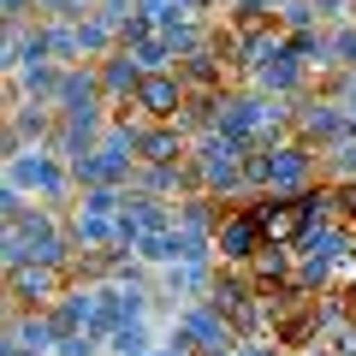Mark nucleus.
Instances as JSON below:
<instances>
[{
    "label": "nucleus",
    "mask_w": 356,
    "mask_h": 356,
    "mask_svg": "<svg viewBox=\"0 0 356 356\" xmlns=\"http://www.w3.org/2000/svg\"><path fill=\"white\" fill-rule=\"evenodd\" d=\"M6 184H18V191H36L48 196V202H65V191H72V161H65L54 143H36V149H18L6 154Z\"/></svg>",
    "instance_id": "obj_1"
},
{
    "label": "nucleus",
    "mask_w": 356,
    "mask_h": 356,
    "mask_svg": "<svg viewBox=\"0 0 356 356\" xmlns=\"http://www.w3.org/2000/svg\"><path fill=\"white\" fill-rule=\"evenodd\" d=\"M261 243H267V232H261V214H255V202L226 208V220L214 226V250H220V261H226V267H250Z\"/></svg>",
    "instance_id": "obj_2"
},
{
    "label": "nucleus",
    "mask_w": 356,
    "mask_h": 356,
    "mask_svg": "<svg viewBox=\"0 0 356 356\" xmlns=\"http://www.w3.org/2000/svg\"><path fill=\"white\" fill-rule=\"evenodd\" d=\"M131 107H137L149 125H172V119H184V107H191V89H184L178 72H143Z\"/></svg>",
    "instance_id": "obj_3"
},
{
    "label": "nucleus",
    "mask_w": 356,
    "mask_h": 356,
    "mask_svg": "<svg viewBox=\"0 0 356 356\" xmlns=\"http://www.w3.org/2000/svg\"><path fill=\"white\" fill-rule=\"evenodd\" d=\"M65 291H72V285H65V267L60 261H24V267H13V303L18 309H54Z\"/></svg>",
    "instance_id": "obj_4"
},
{
    "label": "nucleus",
    "mask_w": 356,
    "mask_h": 356,
    "mask_svg": "<svg viewBox=\"0 0 356 356\" xmlns=\"http://www.w3.org/2000/svg\"><path fill=\"white\" fill-rule=\"evenodd\" d=\"M95 72H102V95H107V107H113V102H131V95H137V83H143V60L125 48V42H119L107 60H95Z\"/></svg>",
    "instance_id": "obj_5"
},
{
    "label": "nucleus",
    "mask_w": 356,
    "mask_h": 356,
    "mask_svg": "<svg viewBox=\"0 0 356 356\" xmlns=\"http://www.w3.org/2000/svg\"><path fill=\"white\" fill-rule=\"evenodd\" d=\"M30 13H36V0H6V24H24Z\"/></svg>",
    "instance_id": "obj_6"
},
{
    "label": "nucleus",
    "mask_w": 356,
    "mask_h": 356,
    "mask_svg": "<svg viewBox=\"0 0 356 356\" xmlns=\"http://www.w3.org/2000/svg\"><path fill=\"white\" fill-rule=\"evenodd\" d=\"M6 356H48V350H30V344H6Z\"/></svg>",
    "instance_id": "obj_7"
},
{
    "label": "nucleus",
    "mask_w": 356,
    "mask_h": 356,
    "mask_svg": "<svg viewBox=\"0 0 356 356\" xmlns=\"http://www.w3.org/2000/svg\"><path fill=\"white\" fill-rule=\"evenodd\" d=\"M95 6H102V0H95Z\"/></svg>",
    "instance_id": "obj_8"
}]
</instances>
